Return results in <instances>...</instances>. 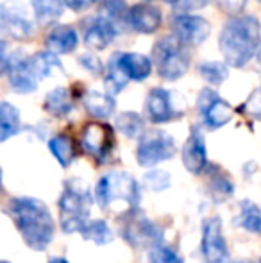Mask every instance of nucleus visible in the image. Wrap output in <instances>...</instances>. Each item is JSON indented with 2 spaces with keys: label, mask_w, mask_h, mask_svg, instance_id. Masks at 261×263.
<instances>
[{
  "label": "nucleus",
  "mask_w": 261,
  "mask_h": 263,
  "mask_svg": "<svg viewBox=\"0 0 261 263\" xmlns=\"http://www.w3.org/2000/svg\"><path fill=\"white\" fill-rule=\"evenodd\" d=\"M0 27H2L4 34L13 40H18V42H24V40L31 38L32 32H34L31 20H27L18 11L9 9L7 2H4L2 7H0Z\"/></svg>",
  "instance_id": "obj_14"
},
{
  "label": "nucleus",
  "mask_w": 261,
  "mask_h": 263,
  "mask_svg": "<svg viewBox=\"0 0 261 263\" xmlns=\"http://www.w3.org/2000/svg\"><path fill=\"white\" fill-rule=\"evenodd\" d=\"M9 215L31 249L45 251L52 242L56 224L45 202L34 197H18L9 202Z\"/></svg>",
  "instance_id": "obj_1"
},
{
  "label": "nucleus",
  "mask_w": 261,
  "mask_h": 263,
  "mask_svg": "<svg viewBox=\"0 0 261 263\" xmlns=\"http://www.w3.org/2000/svg\"><path fill=\"white\" fill-rule=\"evenodd\" d=\"M204 263H229L231 254L227 242L222 235L220 218H206L202 224V243H200Z\"/></svg>",
  "instance_id": "obj_9"
},
{
  "label": "nucleus",
  "mask_w": 261,
  "mask_h": 263,
  "mask_svg": "<svg viewBox=\"0 0 261 263\" xmlns=\"http://www.w3.org/2000/svg\"><path fill=\"white\" fill-rule=\"evenodd\" d=\"M198 113L202 115L206 125L211 129H218L222 125H226L227 122L233 117V109L227 104L226 101L218 97L216 91H213L211 88H204V90L198 93L197 101Z\"/></svg>",
  "instance_id": "obj_11"
},
{
  "label": "nucleus",
  "mask_w": 261,
  "mask_h": 263,
  "mask_svg": "<svg viewBox=\"0 0 261 263\" xmlns=\"http://www.w3.org/2000/svg\"><path fill=\"white\" fill-rule=\"evenodd\" d=\"M198 73L208 81L209 84H222L229 77V68L226 63L206 61L198 65Z\"/></svg>",
  "instance_id": "obj_31"
},
{
  "label": "nucleus",
  "mask_w": 261,
  "mask_h": 263,
  "mask_svg": "<svg viewBox=\"0 0 261 263\" xmlns=\"http://www.w3.org/2000/svg\"><path fill=\"white\" fill-rule=\"evenodd\" d=\"M139 184L131 174L111 172L98 179L95 186V201L101 208H108L116 201H126L132 210L139 204Z\"/></svg>",
  "instance_id": "obj_4"
},
{
  "label": "nucleus",
  "mask_w": 261,
  "mask_h": 263,
  "mask_svg": "<svg viewBox=\"0 0 261 263\" xmlns=\"http://www.w3.org/2000/svg\"><path fill=\"white\" fill-rule=\"evenodd\" d=\"M83 104L91 117L97 118H108L115 111V99L109 93H101L97 90H90L84 93Z\"/></svg>",
  "instance_id": "obj_20"
},
{
  "label": "nucleus",
  "mask_w": 261,
  "mask_h": 263,
  "mask_svg": "<svg viewBox=\"0 0 261 263\" xmlns=\"http://www.w3.org/2000/svg\"><path fill=\"white\" fill-rule=\"evenodd\" d=\"M2 263H9V261H2Z\"/></svg>",
  "instance_id": "obj_41"
},
{
  "label": "nucleus",
  "mask_w": 261,
  "mask_h": 263,
  "mask_svg": "<svg viewBox=\"0 0 261 263\" xmlns=\"http://www.w3.org/2000/svg\"><path fill=\"white\" fill-rule=\"evenodd\" d=\"M49 263H68V261L63 260V258H52V260H50Z\"/></svg>",
  "instance_id": "obj_40"
},
{
  "label": "nucleus",
  "mask_w": 261,
  "mask_h": 263,
  "mask_svg": "<svg viewBox=\"0 0 261 263\" xmlns=\"http://www.w3.org/2000/svg\"><path fill=\"white\" fill-rule=\"evenodd\" d=\"M242 263H247V261H242Z\"/></svg>",
  "instance_id": "obj_42"
},
{
  "label": "nucleus",
  "mask_w": 261,
  "mask_h": 263,
  "mask_svg": "<svg viewBox=\"0 0 261 263\" xmlns=\"http://www.w3.org/2000/svg\"><path fill=\"white\" fill-rule=\"evenodd\" d=\"M116 36V25H113L108 18L97 16L84 22V42L95 50H102L113 42Z\"/></svg>",
  "instance_id": "obj_15"
},
{
  "label": "nucleus",
  "mask_w": 261,
  "mask_h": 263,
  "mask_svg": "<svg viewBox=\"0 0 261 263\" xmlns=\"http://www.w3.org/2000/svg\"><path fill=\"white\" fill-rule=\"evenodd\" d=\"M20 131V113L13 104L2 102L0 104V140L7 142L11 136Z\"/></svg>",
  "instance_id": "obj_25"
},
{
  "label": "nucleus",
  "mask_w": 261,
  "mask_h": 263,
  "mask_svg": "<svg viewBox=\"0 0 261 263\" xmlns=\"http://www.w3.org/2000/svg\"><path fill=\"white\" fill-rule=\"evenodd\" d=\"M122 65L126 68L127 76L131 81H143L149 77L152 70V63L147 55L138 52H122Z\"/></svg>",
  "instance_id": "obj_21"
},
{
  "label": "nucleus",
  "mask_w": 261,
  "mask_h": 263,
  "mask_svg": "<svg viewBox=\"0 0 261 263\" xmlns=\"http://www.w3.org/2000/svg\"><path fill=\"white\" fill-rule=\"evenodd\" d=\"M77 43H79L77 32L70 25H56L47 34V47H49L50 52H54L56 55L68 54L72 50H75Z\"/></svg>",
  "instance_id": "obj_18"
},
{
  "label": "nucleus",
  "mask_w": 261,
  "mask_h": 263,
  "mask_svg": "<svg viewBox=\"0 0 261 263\" xmlns=\"http://www.w3.org/2000/svg\"><path fill=\"white\" fill-rule=\"evenodd\" d=\"M31 2L36 20L43 25L52 24L63 14V0H31Z\"/></svg>",
  "instance_id": "obj_26"
},
{
  "label": "nucleus",
  "mask_w": 261,
  "mask_h": 263,
  "mask_svg": "<svg viewBox=\"0 0 261 263\" xmlns=\"http://www.w3.org/2000/svg\"><path fill=\"white\" fill-rule=\"evenodd\" d=\"M208 188L211 192L213 199L216 201H224V199L231 197L234 194V186L233 181L229 179L226 172H222V168L218 166H211V172H209V179H208Z\"/></svg>",
  "instance_id": "obj_24"
},
{
  "label": "nucleus",
  "mask_w": 261,
  "mask_h": 263,
  "mask_svg": "<svg viewBox=\"0 0 261 263\" xmlns=\"http://www.w3.org/2000/svg\"><path fill=\"white\" fill-rule=\"evenodd\" d=\"M145 111H147V117L154 124L170 122L175 117L174 106H172L170 101V91H167L165 88H154V90H150L145 101Z\"/></svg>",
  "instance_id": "obj_16"
},
{
  "label": "nucleus",
  "mask_w": 261,
  "mask_h": 263,
  "mask_svg": "<svg viewBox=\"0 0 261 263\" xmlns=\"http://www.w3.org/2000/svg\"><path fill=\"white\" fill-rule=\"evenodd\" d=\"M49 149L54 154V158L59 161L61 166H68L75 158V151H73V142L66 135H57L49 142Z\"/></svg>",
  "instance_id": "obj_30"
},
{
  "label": "nucleus",
  "mask_w": 261,
  "mask_h": 263,
  "mask_svg": "<svg viewBox=\"0 0 261 263\" xmlns=\"http://www.w3.org/2000/svg\"><path fill=\"white\" fill-rule=\"evenodd\" d=\"M259 2H261V0H259Z\"/></svg>",
  "instance_id": "obj_44"
},
{
  "label": "nucleus",
  "mask_w": 261,
  "mask_h": 263,
  "mask_svg": "<svg viewBox=\"0 0 261 263\" xmlns=\"http://www.w3.org/2000/svg\"><path fill=\"white\" fill-rule=\"evenodd\" d=\"M81 145H83L84 153L93 156L98 163H104L115 147L113 127L108 124H101V122H91L83 129Z\"/></svg>",
  "instance_id": "obj_8"
},
{
  "label": "nucleus",
  "mask_w": 261,
  "mask_h": 263,
  "mask_svg": "<svg viewBox=\"0 0 261 263\" xmlns=\"http://www.w3.org/2000/svg\"><path fill=\"white\" fill-rule=\"evenodd\" d=\"M47 113H50L52 117H66V115L72 111V97H70L68 90L63 86L54 88L52 91H49L43 102Z\"/></svg>",
  "instance_id": "obj_22"
},
{
  "label": "nucleus",
  "mask_w": 261,
  "mask_h": 263,
  "mask_svg": "<svg viewBox=\"0 0 261 263\" xmlns=\"http://www.w3.org/2000/svg\"><path fill=\"white\" fill-rule=\"evenodd\" d=\"M168 4L175 7L179 11H192L197 9V7H202L208 4V0H167Z\"/></svg>",
  "instance_id": "obj_38"
},
{
  "label": "nucleus",
  "mask_w": 261,
  "mask_h": 263,
  "mask_svg": "<svg viewBox=\"0 0 261 263\" xmlns=\"http://www.w3.org/2000/svg\"><path fill=\"white\" fill-rule=\"evenodd\" d=\"M104 14L102 16L108 18L113 25H120L122 22L127 24V14H129V9H127L126 2L124 0H106L104 2Z\"/></svg>",
  "instance_id": "obj_32"
},
{
  "label": "nucleus",
  "mask_w": 261,
  "mask_h": 263,
  "mask_svg": "<svg viewBox=\"0 0 261 263\" xmlns=\"http://www.w3.org/2000/svg\"><path fill=\"white\" fill-rule=\"evenodd\" d=\"M259 263H261V260H259Z\"/></svg>",
  "instance_id": "obj_43"
},
{
  "label": "nucleus",
  "mask_w": 261,
  "mask_h": 263,
  "mask_svg": "<svg viewBox=\"0 0 261 263\" xmlns=\"http://www.w3.org/2000/svg\"><path fill=\"white\" fill-rule=\"evenodd\" d=\"M154 65L163 79L175 81L186 73L190 66V58L185 50V45L177 38H161L152 50Z\"/></svg>",
  "instance_id": "obj_5"
},
{
  "label": "nucleus",
  "mask_w": 261,
  "mask_h": 263,
  "mask_svg": "<svg viewBox=\"0 0 261 263\" xmlns=\"http://www.w3.org/2000/svg\"><path fill=\"white\" fill-rule=\"evenodd\" d=\"M91 208V195L88 186L79 179L66 183V188L59 199V224L66 235L81 233L88 224Z\"/></svg>",
  "instance_id": "obj_3"
},
{
  "label": "nucleus",
  "mask_w": 261,
  "mask_h": 263,
  "mask_svg": "<svg viewBox=\"0 0 261 263\" xmlns=\"http://www.w3.org/2000/svg\"><path fill=\"white\" fill-rule=\"evenodd\" d=\"M242 111L254 118H261V88L252 91V95L247 99V102L242 106Z\"/></svg>",
  "instance_id": "obj_35"
},
{
  "label": "nucleus",
  "mask_w": 261,
  "mask_h": 263,
  "mask_svg": "<svg viewBox=\"0 0 261 263\" xmlns=\"http://www.w3.org/2000/svg\"><path fill=\"white\" fill-rule=\"evenodd\" d=\"M97 0H63L66 7H70L72 11H84L88 7H91Z\"/></svg>",
  "instance_id": "obj_39"
},
{
  "label": "nucleus",
  "mask_w": 261,
  "mask_h": 263,
  "mask_svg": "<svg viewBox=\"0 0 261 263\" xmlns=\"http://www.w3.org/2000/svg\"><path fill=\"white\" fill-rule=\"evenodd\" d=\"M127 25L142 34H150L161 25V13L152 6L147 4H136L129 9L127 14Z\"/></svg>",
  "instance_id": "obj_17"
},
{
  "label": "nucleus",
  "mask_w": 261,
  "mask_h": 263,
  "mask_svg": "<svg viewBox=\"0 0 261 263\" xmlns=\"http://www.w3.org/2000/svg\"><path fill=\"white\" fill-rule=\"evenodd\" d=\"M29 63H31L32 70H34L36 77L38 79H43V77H49L50 73L61 70V63L57 59V55L50 50H45V52H36L32 58H29Z\"/></svg>",
  "instance_id": "obj_27"
},
{
  "label": "nucleus",
  "mask_w": 261,
  "mask_h": 263,
  "mask_svg": "<svg viewBox=\"0 0 261 263\" xmlns=\"http://www.w3.org/2000/svg\"><path fill=\"white\" fill-rule=\"evenodd\" d=\"M174 38H177L183 45H200L208 40L211 27L209 22L195 14H179L172 20Z\"/></svg>",
  "instance_id": "obj_12"
},
{
  "label": "nucleus",
  "mask_w": 261,
  "mask_h": 263,
  "mask_svg": "<svg viewBox=\"0 0 261 263\" xmlns=\"http://www.w3.org/2000/svg\"><path fill=\"white\" fill-rule=\"evenodd\" d=\"M79 63L83 65V68L84 70H88V72H91L93 76H101L102 73V63H101V59L97 58V55H93V54H83L79 58Z\"/></svg>",
  "instance_id": "obj_36"
},
{
  "label": "nucleus",
  "mask_w": 261,
  "mask_h": 263,
  "mask_svg": "<svg viewBox=\"0 0 261 263\" xmlns=\"http://www.w3.org/2000/svg\"><path fill=\"white\" fill-rule=\"evenodd\" d=\"M234 224L244 228L249 233L261 235V208L252 201H242L240 213L234 218Z\"/></svg>",
  "instance_id": "obj_23"
},
{
  "label": "nucleus",
  "mask_w": 261,
  "mask_h": 263,
  "mask_svg": "<svg viewBox=\"0 0 261 263\" xmlns=\"http://www.w3.org/2000/svg\"><path fill=\"white\" fill-rule=\"evenodd\" d=\"M129 81V76L122 65V52H116L115 55H111L108 63V70H106V93L115 97L118 91H122L127 86Z\"/></svg>",
  "instance_id": "obj_19"
},
{
  "label": "nucleus",
  "mask_w": 261,
  "mask_h": 263,
  "mask_svg": "<svg viewBox=\"0 0 261 263\" xmlns=\"http://www.w3.org/2000/svg\"><path fill=\"white\" fill-rule=\"evenodd\" d=\"M2 72L9 79V86L16 93H31L38 88V77L32 70L29 58H24L22 52H13L11 58H7L2 63Z\"/></svg>",
  "instance_id": "obj_10"
},
{
  "label": "nucleus",
  "mask_w": 261,
  "mask_h": 263,
  "mask_svg": "<svg viewBox=\"0 0 261 263\" xmlns=\"http://www.w3.org/2000/svg\"><path fill=\"white\" fill-rule=\"evenodd\" d=\"M183 165L190 174L198 176L204 172L206 165H208V154H206V143L204 136L197 127L192 129L188 140L183 145Z\"/></svg>",
  "instance_id": "obj_13"
},
{
  "label": "nucleus",
  "mask_w": 261,
  "mask_h": 263,
  "mask_svg": "<svg viewBox=\"0 0 261 263\" xmlns=\"http://www.w3.org/2000/svg\"><path fill=\"white\" fill-rule=\"evenodd\" d=\"M81 235H83L84 240H90L97 246H104V243H109L115 238V233L111 231L106 220H90L83 228Z\"/></svg>",
  "instance_id": "obj_28"
},
{
  "label": "nucleus",
  "mask_w": 261,
  "mask_h": 263,
  "mask_svg": "<svg viewBox=\"0 0 261 263\" xmlns=\"http://www.w3.org/2000/svg\"><path fill=\"white\" fill-rule=\"evenodd\" d=\"M115 125L124 136L127 138H142L143 133V118L134 111H126L120 113L115 120Z\"/></svg>",
  "instance_id": "obj_29"
},
{
  "label": "nucleus",
  "mask_w": 261,
  "mask_h": 263,
  "mask_svg": "<svg viewBox=\"0 0 261 263\" xmlns=\"http://www.w3.org/2000/svg\"><path fill=\"white\" fill-rule=\"evenodd\" d=\"M220 6V9L224 11V13L227 14H238L244 11L245 4H247V0H216Z\"/></svg>",
  "instance_id": "obj_37"
},
{
  "label": "nucleus",
  "mask_w": 261,
  "mask_h": 263,
  "mask_svg": "<svg viewBox=\"0 0 261 263\" xmlns=\"http://www.w3.org/2000/svg\"><path fill=\"white\" fill-rule=\"evenodd\" d=\"M122 233L124 238L136 249H143V247L154 249V247L161 246V240H163V235L157 229V226L136 210L127 215L122 226Z\"/></svg>",
  "instance_id": "obj_7"
},
{
  "label": "nucleus",
  "mask_w": 261,
  "mask_h": 263,
  "mask_svg": "<svg viewBox=\"0 0 261 263\" xmlns=\"http://www.w3.org/2000/svg\"><path fill=\"white\" fill-rule=\"evenodd\" d=\"M149 263H183V258L172 247L157 246L149 253Z\"/></svg>",
  "instance_id": "obj_34"
},
{
  "label": "nucleus",
  "mask_w": 261,
  "mask_h": 263,
  "mask_svg": "<svg viewBox=\"0 0 261 263\" xmlns=\"http://www.w3.org/2000/svg\"><path fill=\"white\" fill-rule=\"evenodd\" d=\"M175 154V142L168 133L152 129L147 131L139 138L138 149H136V158H138L139 166H156L157 163H163L170 159Z\"/></svg>",
  "instance_id": "obj_6"
},
{
  "label": "nucleus",
  "mask_w": 261,
  "mask_h": 263,
  "mask_svg": "<svg viewBox=\"0 0 261 263\" xmlns=\"http://www.w3.org/2000/svg\"><path fill=\"white\" fill-rule=\"evenodd\" d=\"M143 183L152 192H163L170 186V176L165 170H150L143 177Z\"/></svg>",
  "instance_id": "obj_33"
},
{
  "label": "nucleus",
  "mask_w": 261,
  "mask_h": 263,
  "mask_svg": "<svg viewBox=\"0 0 261 263\" xmlns=\"http://www.w3.org/2000/svg\"><path fill=\"white\" fill-rule=\"evenodd\" d=\"M259 42V22L251 14L229 18L220 32V50H222L227 65L236 66V68L247 65L254 58V54L258 52Z\"/></svg>",
  "instance_id": "obj_2"
}]
</instances>
